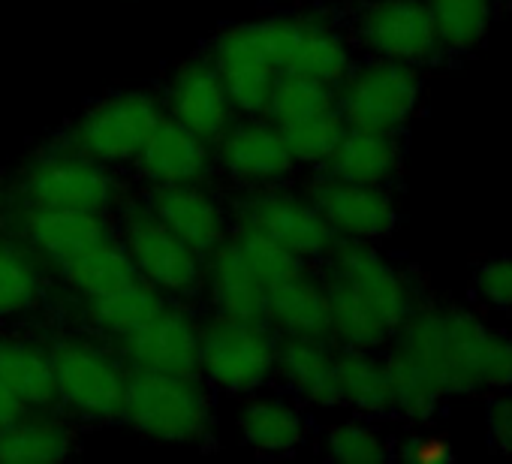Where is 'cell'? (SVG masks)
<instances>
[{"label": "cell", "mask_w": 512, "mask_h": 464, "mask_svg": "<svg viewBox=\"0 0 512 464\" xmlns=\"http://www.w3.org/2000/svg\"><path fill=\"white\" fill-rule=\"evenodd\" d=\"M214 67H217L235 109H241L247 115L266 112L272 88L281 73L263 52L260 40H256L253 25L232 28L217 40Z\"/></svg>", "instance_id": "14"}, {"label": "cell", "mask_w": 512, "mask_h": 464, "mask_svg": "<svg viewBox=\"0 0 512 464\" xmlns=\"http://www.w3.org/2000/svg\"><path fill=\"white\" fill-rule=\"evenodd\" d=\"M335 368H338L341 404H347L353 413L368 419L395 413L386 356H380L377 350H338Z\"/></svg>", "instance_id": "25"}, {"label": "cell", "mask_w": 512, "mask_h": 464, "mask_svg": "<svg viewBox=\"0 0 512 464\" xmlns=\"http://www.w3.org/2000/svg\"><path fill=\"white\" fill-rule=\"evenodd\" d=\"M0 380L25 410H43L58 401L52 350L34 341L0 338Z\"/></svg>", "instance_id": "26"}, {"label": "cell", "mask_w": 512, "mask_h": 464, "mask_svg": "<svg viewBox=\"0 0 512 464\" xmlns=\"http://www.w3.org/2000/svg\"><path fill=\"white\" fill-rule=\"evenodd\" d=\"M404 455L410 461H416V464H443L446 458H452V443H449L446 434L425 431V434L410 437V446H407Z\"/></svg>", "instance_id": "40"}, {"label": "cell", "mask_w": 512, "mask_h": 464, "mask_svg": "<svg viewBox=\"0 0 512 464\" xmlns=\"http://www.w3.org/2000/svg\"><path fill=\"white\" fill-rule=\"evenodd\" d=\"M151 211L199 257L223 242V217L217 205L193 184H160Z\"/></svg>", "instance_id": "22"}, {"label": "cell", "mask_w": 512, "mask_h": 464, "mask_svg": "<svg viewBox=\"0 0 512 464\" xmlns=\"http://www.w3.org/2000/svg\"><path fill=\"white\" fill-rule=\"evenodd\" d=\"M338 350L320 338H290L278 350V368L293 383V389L317 407H338Z\"/></svg>", "instance_id": "24"}, {"label": "cell", "mask_w": 512, "mask_h": 464, "mask_svg": "<svg viewBox=\"0 0 512 464\" xmlns=\"http://www.w3.org/2000/svg\"><path fill=\"white\" fill-rule=\"evenodd\" d=\"M25 413V407L19 404V398L7 389V383L0 380V428L10 425L13 419H19Z\"/></svg>", "instance_id": "41"}, {"label": "cell", "mask_w": 512, "mask_h": 464, "mask_svg": "<svg viewBox=\"0 0 512 464\" xmlns=\"http://www.w3.org/2000/svg\"><path fill=\"white\" fill-rule=\"evenodd\" d=\"M404 166V145L398 133L347 127L332 157L326 160V172L356 184L389 187Z\"/></svg>", "instance_id": "18"}, {"label": "cell", "mask_w": 512, "mask_h": 464, "mask_svg": "<svg viewBox=\"0 0 512 464\" xmlns=\"http://www.w3.org/2000/svg\"><path fill=\"white\" fill-rule=\"evenodd\" d=\"M220 160L235 178L244 181H275L293 169L290 148L275 124H244L223 133Z\"/></svg>", "instance_id": "21"}, {"label": "cell", "mask_w": 512, "mask_h": 464, "mask_svg": "<svg viewBox=\"0 0 512 464\" xmlns=\"http://www.w3.org/2000/svg\"><path fill=\"white\" fill-rule=\"evenodd\" d=\"M485 440L500 458H512V389L488 392L485 401Z\"/></svg>", "instance_id": "39"}, {"label": "cell", "mask_w": 512, "mask_h": 464, "mask_svg": "<svg viewBox=\"0 0 512 464\" xmlns=\"http://www.w3.org/2000/svg\"><path fill=\"white\" fill-rule=\"evenodd\" d=\"M311 202L332 226L335 239L377 245L398 226V205L389 187L356 184L326 172L311 184Z\"/></svg>", "instance_id": "10"}, {"label": "cell", "mask_w": 512, "mask_h": 464, "mask_svg": "<svg viewBox=\"0 0 512 464\" xmlns=\"http://www.w3.org/2000/svg\"><path fill=\"white\" fill-rule=\"evenodd\" d=\"M40 299V269L34 257L0 239V317L25 314Z\"/></svg>", "instance_id": "34"}, {"label": "cell", "mask_w": 512, "mask_h": 464, "mask_svg": "<svg viewBox=\"0 0 512 464\" xmlns=\"http://www.w3.org/2000/svg\"><path fill=\"white\" fill-rule=\"evenodd\" d=\"M58 401L88 419H115L124 404V371L85 341H61L52 350Z\"/></svg>", "instance_id": "9"}, {"label": "cell", "mask_w": 512, "mask_h": 464, "mask_svg": "<svg viewBox=\"0 0 512 464\" xmlns=\"http://www.w3.org/2000/svg\"><path fill=\"white\" fill-rule=\"evenodd\" d=\"M497 4H509L512 7V0H497Z\"/></svg>", "instance_id": "42"}, {"label": "cell", "mask_w": 512, "mask_h": 464, "mask_svg": "<svg viewBox=\"0 0 512 464\" xmlns=\"http://www.w3.org/2000/svg\"><path fill=\"white\" fill-rule=\"evenodd\" d=\"M356 37L371 58L419 70L443 58L425 0H368L356 19Z\"/></svg>", "instance_id": "5"}, {"label": "cell", "mask_w": 512, "mask_h": 464, "mask_svg": "<svg viewBox=\"0 0 512 464\" xmlns=\"http://www.w3.org/2000/svg\"><path fill=\"white\" fill-rule=\"evenodd\" d=\"M124 251L130 254L139 278L157 290L187 293L199 284V254L148 208H133L127 214Z\"/></svg>", "instance_id": "11"}, {"label": "cell", "mask_w": 512, "mask_h": 464, "mask_svg": "<svg viewBox=\"0 0 512 464\" xmlns=\"http://www.w3.org/2000/svg\"><path fill=\"white\" fill-rule=\"evenodd\" d=\"M121 416L145 437L190 443L208 425V401L193 377L136 368L124 383Z\"/></svg>", "instance_id": "3"}, {"label": "cell", "mask_w": 512, "mask_h": 464, "mask_svg": "<svg viewBox=\"0 0 512 464\" xmlns=\"http://www.w3.org/2000/svg\"><path fill=\"white\" fill-rule=\"evenodd\" d=\"M28 242L55 266L73 260L76 254L88 251L109 239L106 223L97 211L79 208H52V205H28L19 217Z\"/></svg>", "instance_id": "17"}, {"label": "cell", "mask_w": 512, "mask_h": 464, "mask_svg": "<svg viewBox=\"0 0 512 464\" xmlns=\"http://www.w3.org/2000/svg\"><path fill=\"white\" fill-rule=\"evenodd\" d=\"M344 130H347V124L338 109H329V112L311 115L305 121H296L290 127H281L293 163H311V166H326V160L332 157Z\"/></svg>", "instance_id": "36"}, {"label": "cell", "mask_w": 512, "mask_h": 464, "mask_svg": "<svg viewBox=\"0 0 512 464\" xmlns=\"http://www.w3.org/2000/svg\"><path fill=\"white\" fill-rule=\"evenodd\" d=\"M269 320H275L290 338H320L329 341V293L326 284L308 278L305 272L269 287Z\"/></svg>", "instance_id": "23"}, {"label": "cell", "mask_w": 512, "mask_h": 464, "mask_svg": "<svg viewBox=\"0 0 512 464\" xmlns=\"http://www.w3.org/2000/svg\"><path fill=\"white\" fill-rule=\"evenodd\" d=\"M172 118L196 133L202 142H217L229 127L232 100L214 64L190 61L172 82L169 91Z\"/></svg>", "instance_id": "16"}, {"label": "cell", "mask_w": 512, "mask_h": 464, "mask_svg": "<svg viewBox=\"0 0 512 464\" xmlns=\"http://www.w3.org/2000/svg\"><path fill=\"white\" fill-rule=\"evenodd\" d=\"M329 275L356 290L395 332L416 308L419 296L407 272H401L377 245L338 239L329 251Z\"/></svg>", "instance_id": "7"}, {"label": "cell", "mask_w": 512, "mask_h": 464, "mask_svg": "<svg viewBox=\"0 0 512 464\" xmlns=\"http://www.w3.org/2000/svg\"><path fill=\"white\" fill-rule=\"evenodd\" d=\"M121 344L136 368L184 377H196L199 371V332L190 317L175 308L163 305V311H157L142 329L127 335Z\"/></svg>", "instance_id": "15"}, {"label": "cell", "mask_w": 512, "mask_h": 464, "mask_svg": "<svg viewBox=\"0 0 512 464\" xmlns=\"http://www.w3.org/2000/svg\"><path fill=\"white\" fill-rule=\"evenodd\" d=\"M205 145L208 142H202L172 115H163L136 160L142 172L157 184H196L208 169Z\"/></svg>", "instance_id": "19"}, {"label": "cell", "mask_w": 512, "mask_h": 464, "mask_svg": "<svg viewBox=\"0 0 512 464\" xmlns=\"http://www.w3.org/2000/svg\"><path fill=\"white\" fill-rule=\"evenodd\" d=\"M253 34L278 73L314 76L326 85H341L353 70L347 40L317 19H269L253 22Z\"/></svg>", "instance_id": "4"}, {"label": "cell", "mask_w": 512, "mask_h": 464, "mask_svg": "<svg viewBox=\"0 0 512 464\" xmlns=\"http://www.w3.org/2000/svg\"><path fill=\"white\" fill-rule=\"evenodd\" d=\"M278 362V350L266 326L229 317L211 320L199 332V368L223 389L247 392L260 386Z\"/></svg>", "instance_id": "6"}, {"label": "cell", "mask_w": 512, "mask_h": 464, "mask_svg": "<svg viewBox=\"0 0 512 464\" xmlns=\"http://www.w3.org/2000/svg\"><path fill=\"white\" fill-rule=\"evenodd\" d=\"M31 205L52 208H79L103 211L112 202V178L100 169L97 160L82 154H55L34 163L22 181Z\"/></svg>", "instance_id": "12"}, {"label": "cell", "mask_w": 512, "mask_h": 464, "mask_svg": "<svg viewBox=\"0 0 512 464\" xmlns=\"http://www.w3.org/2000/svg\"><path fill=\"white\" fill-rule=\"evenodd\" d=\"M443 55H473L491 34L497 0H425Z\"/></svg>", "instance_id": "29"}, {"label": "cell", "mask_w": 512, "mask_h": 464, "mask_svg": "<svg viewBox=\"0 0 512 464\" xmlns=\"http://www.w3.org/2000/svg\"><path fill=\"white\" fill-rule=\"evenodd\" d=\"M422 97L425 79L419 67L371 58L335 88V109L347 127L401 133L419 115Z\"/></svg>", "instance_id": "2"}, {"label": "cell", "mask_w": 512, "mask_h": 464, "mask_svg": "<svg viewBox=\"0 0 512 464\" xmlns=\"http://www.w3.org/2000/svg\"><path fill=\"white\" fill-rule=\"evenodd\" d=\"M58 272L85 299H97V296L115 293V290L139 281V272H136L130 254L124 248H118L112 239H106L100 245H91L88 251L76 254L67 263H61Z\"/></svg>", "instance_id": "30"}, {"label": "cell", "mask_w": 512, "mask_h": 464, "mask_svg": "<svg viewBox=\"0 0 512 464\" xmlns=\"http://www.w3.org/2000/svg\"><path fill=\"white\" fill-rule=\"evenodd\" d=\"M329 109H335V85L299 73H281L266 106L275 127H290Z\"/></svg>", "instance_id": "33"}, {"label": "cell", "mask_w": 512, "mask_h": 464, "mask_svg": "<svg viewBox=\"0 0 512 464\" xmlns=\"http://www.w3.org/2000/svg\"><path fill=\"white\" fill-rule=\"evenodd\" d=\"M73 452V431L52 416L28 410L0 428V464H52Z\"/></svg>", "instance_id": "28"}, {"label": "cell", "mask_w": 512, "mask_h": 464, "mask_svg": "<svg viewBox=\"0 0 512 464\" xmlns=\"http://www.w3.org/2000/svg\"><path fill=\"white\" fill-rule=\"evenodd\" d=\"M211 293L217 302V311L229 320L266 326L269 320V299L266 284L253 275L247 260L241 257L238 245H217L211 251Z\"/></svg>", "instance_id": "20"}, {"label": "cell", "mask_w": 512, "mask_h": 464, "mask_svg": "<svg viewBox=\"0 0 512 464\" xmlns=\"http://www.w3.org/2000/svg\"><path fill=\"white\" fill-rule=\"evenodd\" d=\"M329 293V344H338V350H383L392 341L389 323L344 281L332 278L326 281Z\"/></svg>", "instance_id": "27"}, {"label": "cell", "mask_w": 512, "mask_h": 464, "mask_svg": "<svg viewBox=\"0 0 512 464\" xmlns=\"http://www.w3.org/2000/svg\"><path fill=\"white\" fill-rule=\"evenodd\" d=\"M470 302L482 314H512V254H494L476 263L470 275Z\"/></svg>", "instance_id": "38"}, {"label": "cell", "mask_w": 512, "mask_h": 464, "mask_svg": "<svg viewBox=\"0 0 512 464\" xmlns=\"http://www.w3.org/2000/svg\"><path fill=\"white\" fill-rule=\"evenodd\" d=\"M241 434L260 452H290L305 440V422L293 404L260 398L241 410Z\"/></svg>", "instance_id": "32"}, {"label": "cell", "mask_w": 512, "mask_h": 464, "mask_svg": "<svg viewBox=\"0 0 512 464\" xmlns=\"http://www.w3.org/2000/svg\"><path fill=\"white\" fill-rule=\"evenodd\" d=\"M235 245H238L241 257L247 260V266L253 269V275L266 284V290L302 272V260L296 254H290L284 245H278L263 229H256L250 223L241 226Z\"/></svg>", "instance_id": "37"}, {"label": "cell", "mask_w": 512, "mask_h": 464, "mask_svg": "<svg viewBox=\"0 0 512 464\" xmlns=\"http://www.w3.org/2000/svg\"><path fill=\"white\" fill-rule=\"evenodd\" d=\"M163 118L160 106L148 94H121L100 106H94L70 133V145L76 154L91 157L97 163H121L133 160L157 121Z\"/></svg>", "instance_id": "8"}, {"label": "cell", "mask_w": 512, "mask_h": 464, "mask_svg": "<svg viewBox=\"0 0 512 464\" xmlns=\"http://www.w3.org/2000/svg\"><path fill=\"white\" fill-rule=\"evenodd\" d=\"M247 223L263 229L269 239L284 245L302 263L329 257V251L338 242L320 208L311 202V196L308 199L293 193L260 196L247 208Z\"/></svg>", "instance_id": "13"}, {"label": "cell", "mask_w": 512, "mask_h": 464, "mask_svg": "<svg viewBox=\"0 0 512 464\" xmlns=\"http://www.w3.org/2000/svg\"><path fill=\"white\" fill-rule=\"evenodd\" d=\"M326 452L341 464H380L392 455V443L377 428V422L368 416H353L329 428Z\"/></svg>", "instance_id": "35"}, {"label": "cell", "mask_w": 512, "mask_h": 464, "mask_svg": "<svg viewBox=\"0 0 512 464\" xmlns=\"http://www.w3.org/2000/svg\"><path fill=\"white\" fill-rule=\"evenodd\" d=\"M395 413L428 425L446 401L512 389V332L476 305H422L386 344Z\"/></svg>", "instance_id": "1"}, {"label": "cell", "mask_w": 512, "mask_h": 464, "mask_svg": "<svg viewBox=\"0 0 512 464\" xmlns=\"http://www.w3.org/2000/svg\"><path fill=\"white\" fill-rule=\"evenodd\" d=\"M157 311H163V299H160V290L154 284H148L145 278L115 290V293H106V296H97V299H88V314L91 320L115 335V338H127L133 335L136 329H142Z\"/></svg>", "instance_id": "31"}]
</instances>
